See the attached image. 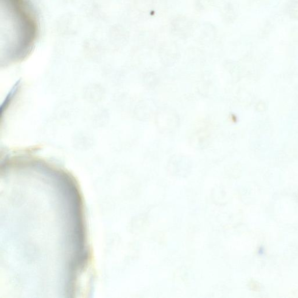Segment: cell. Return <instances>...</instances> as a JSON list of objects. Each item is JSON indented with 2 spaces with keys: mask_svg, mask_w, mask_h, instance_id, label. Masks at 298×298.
Returning a JSON list of instances; mask_svg holds the SVG:
<instances>
[{
  "mask_svg": "<svg viewBox=\"0 0 298 298\" xmlns=\"http://www.w3.org/2000/svg\"><path fill=\"white\" fill-rule=\"evenodd\" d=\"M287 10L291 18L298 20V0H293L289 2Z\"/></svg>",
  "mask_w": 298,
  "mask_h": 298,
  "instance_id": "1",
  "label": "cell"
}]
</instances>
